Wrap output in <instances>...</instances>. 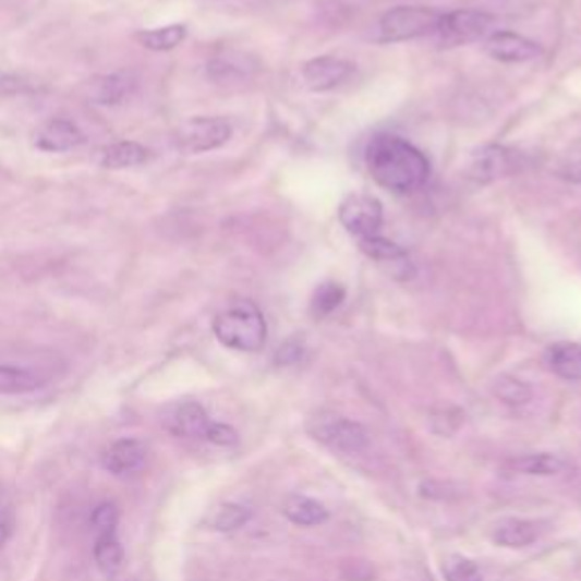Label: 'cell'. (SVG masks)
<instances>
[{"instance_id":"1","label":"cell","mask_w":581,"mask_h":581,"mask_svg":"<svg viewBox=\"0 0 581 581\" xmlns=\"http://www.w3.org/2000/svg\"><path fill=\"white\" fill-rule=\"evenodd\" d=\"M366 166L371 178L394 193L419 191L429 178V159L402 136L377 134L368 144Z\"/></svg>"},{"instance_id":"2","label":"cell","mask_w":581,"mask_h":581,"mask_svg":"<svg viewBox=\"0 0 581 581\" xmlns=\"http://www.w3.org/2000/svg\"><path fill=\"white\" fill-rule=\"evenodd\" d=\"M214 337L230 350L259 352L268 339V325L251 300H239L214 318Z\"/></svg>"},{"instance_id":"3","label":"cell","mask_w":581,"mask_h":581,"mask_svg":"<svg viewBox=\"0 0 581 581\" xmlns=\"http://www.w3.org/2000/svg\"><path fill=\"white\" fill-rule=\"evenodd\" d=\"M307 432L320 446L343 457L362 455L371 446V432L359 421L339 416V413H316L307 423Z\"/></svg>"},{"instance_id":"4","label":"cell","mask_w":581,"mask_h":581,"mask_svg":"<svg viewBox=\"0 0 581 581\" xmlns=\"http://www.w3.org/2000/svg\"><path fill=\"white\" fill-rule=\"evenodd\" d=\"M440 16L443 12L432 10V8H421V5L394 8L379 19L377 39L384 44H398V41L425 37L429 33H436Z\"/></svg>"},{"instance_id":"5","label":"cell","mask_w":581,"mask_h":581,"mask_svg":"<svg viewBox=\"0 0 581 581\" xmlns=\"http://www.w3.org/2000/svg\"><path fill=\"white\" fill-rule=\"evenodd\" d=\"M497 19L480 10L446 12L438 21L436 35L446 46H463L473 41H486L495 33Z\"/></svg>"},{"instance_id":"6","label":"cell","mask_w":581,"mask_h":581,"mask_svg":"<svg viewBox=\"0 0 581 581\" xmlns=\"http://www.w3.org/2000/svg\"><path fill=\"white\" fill-rule=\"evenodd\" d=\"M230 140H232V123L220 117L189 119L175 132V146L189 155H201L223 148Z\"/></svg>"},{"instance_id":"7","label":"cell","mask_w":581,"mask_h":581,"mask_svg":"<svg viewBox=\"0 0 581 581\" xmlns=\"http://www.w3.org/2000/svg\"><path fill=\"white\" fill-rule=\"evenodd\" d=\"M520 166H522L520 153L500 144H486L470 155L465 166V178L477 184H491L495 180L518 173Z\"/></svg>"},{"instance_id":"8","label":"cell","mask_w":581,"mask_h":581,"mask_svg":"<svg viewBox=\"0 0 581 581\" xmlns=\"http://www.w3.org/2000/svg\"><path fill=\"white\" fill-rule=\"evenodd\" d=\"M341 226L356 239L379 234L384 209L382 203L368 193H350L339 205Z\"/></svg>"},{"instance_id":"9","label":"cell","mask_w":581,"mask_h":581,"mask_svg":"<svg viewBox=\"0 0 581 581\" xmlns=\"http://www.w3.org/2000/svg\"><path fill=\"white\" fill-rule=\"evenodd\" d=\"M356 243H359V251H362L368 259H373L379 268L389 273L394 280L407 282L413 278V264L409 259V253L396 241L386 239L382 234H373V237L356 239Z\"/></svg>"},{"instance_id":"10","label":"cell","mask_w":581,"mask_h":581,"mask_svg":"<svg viewBox=\"0 0 581 581\" xmlns=\"http://www.w3.org/2000/svg\"><path fill=\"white\" fill-rule=\"evenodd\" d=\"M134 92H136V77L132 73L96 75L85 85L87 100L100 107H117L130 100Z\"/></svg>"},{"instance_id":"11","label":"cell","mask_w":581,"mask_h":581,"mask_svg":"<svg viewBox=\"0 0 581 581\" xmlns=\"http://www.w3.org/2000/svg\"><path fill=\"white\" fill-rule=\"evenodd\" d=\"M484 50L488 58L503 64H520V62H530L541 55V46L528 37L516 35V33H505V31H495L486 41Z\"/></svg>"},{"instance_id":"12","label":"cell","mask_w":581,"mask_h":581,"mask_svg":"<svg viewBox=\"0 0 581 581\" xmlns=\"http://www.w3.org/2000/svg\"><path fill=\"white\" fill-rule=\"evenodd\" d=\"M354 73V66L346 60L323 55L302 66V80L312 92H331L341 87L343 82Z\"/></svg>"},{"instance_id":"13","label":"cell","mask_w":581,"mask_h":581,"mask_svg":"<svg viewBox=\"0 0 581 581\" xmlns=\"http://www.w3.org/2000/svg\"><path fill=\"white\" fill-rule=\"evenodd\" d=\"M211 421L198 402H182L164 419V429L178 438H205Z\"/></svg>"},{"instance_id":"14","label":"cell","mask_w":581,"mask_h":581,"mask_svg":"<svg viewBox=\"0 0 581 581\" xmlns=\"http://www.w3.org/2000/svg\"><path fill=\"white\" fill-rule=\"evenodd\" d=\"M146 463V446L140 438H119L102 452V468L112 475H132Z\"/></svg>"},{"instance_id":"15","label":"cell","mask_w":581,"mask_h":581,"mask_svg":"<svg viewBox=\"0 0 581 581\" xmlns=\"http://www.w3.org/2000/svg\"><path fill=\"white\" fill-rule=\"evenodd\" d=\"M568 461L561 455L552 452H532V455H518L503 461V468L513 475H528V477H557L568 470Z\"/></svg>"},{"instance_id":"16","label":"cell","mask_w":581,"mask_h":581,"mask_svg":"<svg viewBox=\"0 0 581 581\" xmlns=\"http://www.w3.org/2000/svg\"><path fill=\"white\" fill-rule=\"evenodd\" d=\"M85 132L73 121L52 119L37 134V148L44 153H66L85 144Z\"/></svg>"},{"instance_id":"17","label":"cell","mask_w":581,"mask_h":581,"mask_svg":"<svg viewBox=\"0 0 581 581\" xmlns=\"http://www.w3.org/2000/svg\"><path fill=\"white\" fill-rule=\"evenodd\" d=\"M280 511L289 522L298 524V528H318V524H325L329 520V509L323 503L298 493L285 497Z\"/></svg>"},{"instance_id":"18","label":"cell","mask_w":581,"mask_h":581,"mask_svg":"<svg viewBox=\"0 0 581 581\" xmlns=\"http://www.w3.org/2000/svg\"><path fill=\"white\" fill-rule=\"evenodd\" d=\"M495 545H503L509 549H520L528 547L538 538L536 522L524 520V518H505L493 528L491 534Z\"/></svg>"},{"instance_id":"19","label":"cell","mask_w":581,"mask_h":581,"mask_svg":"<svg viewBox=\"0 0 581 581\" xmlns=\"http://www.w3.org/2000/svg\"><path fill=\"white\" fill-rule=\"evenodd\" d=\"M148 159H150V150L136 142H119L112 146H105L98 153V164L109 171L132 169V166H142Z\"/></svg>"},{"instance_id":"20","label":"cell","mask_w":581,"mask_h":581,"mask_svg":"<svg viewBox=\"0 0 581 581\" xmlns=\"http://www.w3.org/2000/svg\"><path fill=\"white\" fill-rule=\"evenodd\" d=\"M547 366L566 382H581V343L561 341L547 350Z\"/></svg>"},{"instance_id":"21","label":"cell","mask_w":581,"mask_h":581,"mask_svg":"<svg viewBox=\"0 0 581 581\" xmlns=\"http://www.w3.org/2000/svg\"><path fill=\"white\" fill-rule=\"evenodd\" d=\"M94 559H96L100 574L109 581H114L123 572V564H125V549H123L119 536L117 534L96 536Z\"/></svg>"},{"instance_id":"22","label":"cell","mask_w":581,"mask_h":581,"mask_svg":"<svg viewBox=\"0 0 581 581\" xmlns=\"http://www.w3.org/2000/svg\"><path fill=\"white\" fill-rule=\"evenodd\" d=\"M46 384V377L31 368L0 366V396H23L33 394Z\"/></svg>"},{"instance_id":"23","label":"cell","mask_w":581,"mask_h":581,"mask_svg":"<svg viewBox=\"0 0 581 581\" xmlns=\"http://www.w3.org/2000/svg\"><path fill=\"white\" fill-rule=\"evenodd\" d=\"M253 520V509L239 505V503H223L218 505L205 520V524L214 532H237L241 528H245L247 522Z\"/></svg>"},{"instance_id":"24","label":"cell","mask_w":581,"mask_h":581,"mask_svg":"<svg viewBox=\"0 0 581 581\" xmlns=\"http://www.w3.org/2000/svg\"><path fill=\"white\" fill-rule=\"evenodd\" d=\"M134 39L153 52L173 50L186 39V25L173 23V25H166V27H157V31H144V33H136Z\"/></svg>"},{"instance_id":"25","label":"cell","mask_w":581,"mask_h":581,"mask_svg":"<svg viewBox=\"0 0 581 581\" xmlns=\"http://www.w3.org/2000/svg\"><path fill=\"white\" fill-rule=\"evenodd\" d=\"M346 300V289L337 282H325L314 291L312 304H310V312L316 320H323L327 316L335 314Z\"/></svg>"},{"instance_id":"26","label":"cell","mask_w":581,"mask_h":581,"mask_svg":"<svg viewBox=\"0 0 581 581\" xmlns=\"http://www.w3.org/2000/svg\"><path fill=\"white\" fill-rule=\"evenodd\" d=\"M493 394L497 400L509 404V407H522L532 400V386L524 384L522 379L505 375L495 382Z\"/></svg>"},{"instance_id":"27","label":"cell","mask_w":581,"mask_h":581,"mask_svg":"<svg viewBox=\"0 0 581 581\" xmlns=\"http://www.w3.org/2000/svg\"><path fill=\"white\" fill-rule=\"evenodd\" d=\"M440 570L446 581H484L480 566L463 555H448L443 559Z\"/></svg>"},{"instance_id":"28","label":"cell","mask_w":581,"mask_h":581,"mask_svg":"<svg viewBox=\"0 0 581 581\" xmlns=\"http://www.w3.org/2000/svg\"><path fill=\"white\" fill-rule=\"evenodd\" d=\"M119 509L114 503H102L94 509L92 513V528L96 532V536H102V534H117V528H119Z\"/></svg>"},{"instance_id":"29","label":"cell","mask_w":581,"mask_h":581,"mask_svg":"<svg viewBox=\"0 0 581 581\" xmlns=\"http://www.w3.org/2000/svg\"><path fill=\"white\" fill-rule=\"evenodd\" d=\"M205 440H209V443H214V446H220V448H232L239 443V432L228 423H214L211 421V425L205 434Z\"/></svg>"},{"instance_id":"30","label":"cell","mask_w":581,"mask_h":581,"mask_svg":"<svg viewBox=\"0 0 581 581\" xmlns=\"http://www.w3.org/2000/svg\"><path fill=\"white\" fill-rule=\"evenodd\" d=\"M302 352H304V348H302L300 341H287L285 346H280L278 352H275V364H278V366H293L302 359Z\"/></svg>"},{"instance_id":"31","label":"cell","mask_w":581,"mask_h":581,"mask_svg":"<svg viewBox=\"0 0 581 581\" xmlns=\"http://www.w3.org/2000/svg\"><path fill=\"white\" fill-rule=\"evenodd\" d=\"M31 89V85L23 77H16V75H8L0 80V96H12V94H23Z\"/></svg>"},{"instance_id":"32","label":"cell","mask_w":581,"mask_h":581,"mask_svg":"<svg viewBox=\"0 0 581 581\" xmlns=\"http://www.w3.org/2000/svg\"><path fill=\"white\" fill-rule=\"evenodd\" d=\"M561 175L568 178V180H572V182H581V157L577 161H572L570 166H566Z\"/></svg>"},{"instance_id":"33","label":"cell","mask_w":581,"mask_h":581,"mask_svg":"<svg viewBox=\"0 0 581 581\" xmlns=\"http://www.w3.org/2000/svg\"><path fill=\"white\" fill-rule=\"evenodd\" d=\"M10 538V524L5 520H0V547H3Z\"/></svg>"}]
</instances>
